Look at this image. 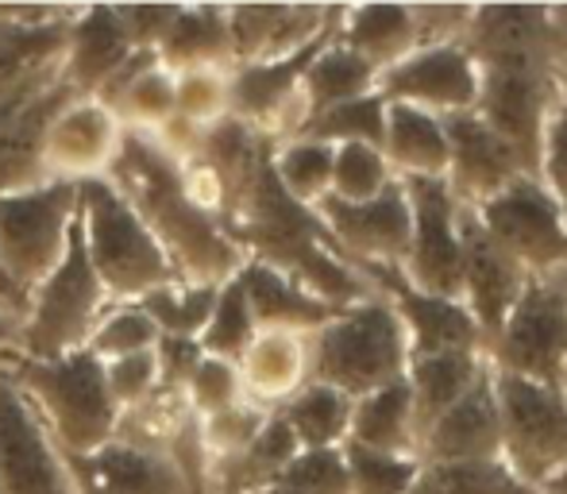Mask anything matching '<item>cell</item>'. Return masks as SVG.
Here are the masks:
<instances>
[{
  "instance_id": "7bdbcfd3",
  "label": "cell",
  "mask_w": 567,
  "mask_h": 494,
  "mask_svg": "<svg viewBox=\"0 0 567 494\" xmlns=\"http://www.w3.org/2000/svg\"><path fill=\"white\" fill-rule=\"evenodd\" d=\"M351 475V494H413L421 475L417 456H382L355 444H343Z\"/></svg>"
},
{
  "instance_id": "7dc6e473",
  "label": "cell",
  "mask_w": 567,
  "mask_h": 494,
  "mask_svg": "<svg viewBox=\"0 0 567 494\" xmlns=\"http://www.w3.org/2000/svg\"><path fill=\"white\" fill-rule=\"evenodd\" d=\"M101 368H105V387H109L113 405L120 410V418L132 413V410H140L155 390H163L155 348H151V352L124 356V360H109V363H101Z\"/></svg>"
},
{
  "instance_id": "30bf717a",
  "label": "cell",
  "mask_w": 567,
  "mask_h": 494,
  "mask_svg": "<svg viewBox=\"0 0 567 494\" xmlns=\"http://www.w3.org/2000/svg\"><path fill=\"white\" fill-rule=\"evenodd\" d=\"M475 217L494 236V244L529 278H548L567 270L564 217L553 197H548V189L533 174H522L517 182H509L498 197L478 205Z\"/></svg>"
},
{
  "instance_id": "52a82bcc",
  "label": "cell",
  "mask_w": 567,
  "mask_h": 494,
  "mask_svg": "<svg viewBox=\"0 0 567 494\" xmlns=\"http://www.w3.org/2000/svg\"><path fill=\"white\" fill-rule=\"evenodd\" d=\"M483 356L494 371L567 390V294L560 278H529Z\"/></svg>"
},
{
  "instance_id": "5bb4252c",
  "label": "cell",
  "mask_w": 567,
  "mask_h": 494,
  "mask_svg": "<svg viewBox=\"0 0 567 494\" xmlns=\"http://www.w3.org/2000/svg\"><path fill=\"white\" fill-rule=\"evenodd\" d=\"M402 321L410 337V356H436V352H483V332L471 321L463 301L433 298L410 286L402 267H379V263H359L351 267Z\"/></svg>"
},
{
  "instance_id": "f35d334b",
  "label": "cell",
  "mask_w": 567,
  "mask_h": 494,
  "mask_svg": "<svg viewBox=\"0 0 567 494\" xmlns=\"http://www.w3.org/2000/svg\"><path fill=\"white\" fill-rule=\"evenodd\" d=\"M255 332H259V325H255V317H251L244 286H239V278H228V282L220 286L217 306H213V317L202 329V337H197V344H202V352L213 356V360L239 363V356L251 348Z\"/></svg>"
},
{
  "instance_id": "8992f818",
  "label": "cell",
  "mask_w": 567,
  "mask_h": 494,
  "mask_svg": "<svg viewBox=\"0 0 567 494\" xmlns=\"http://www.w3.org/2000/svg\"><path fill=\"white\" fill-rule=\"evenodd\" d=\"M494 405H498L502 464L540 491L567 467V390L540 387L517 374L494 371Z\"/></svg>"
},
{
  "instance_id": "603a6c76",
  "label": "cell",
  "mask_w": 567,
  "mask_h": 494,
  "mask_svg": "<svg viewBox=\"0 0 567 494\" xmlns=\"http://www.w3.org/2000/svg\"><path fill=\"white\" fill-rule=\"evenodd\" d=\"M78 8L8 4L0 8V97L62 62Z\"/></svg>"
},
{
  "instance_id": "681fc988",
  "label": "cell",
  "mask_w": 567,
  "mask_h": 494,
  "mask_svg": "<svg viewBox=\"0 0 567 494\" xmlns=\"http://www.w3.org/2000/svg\"><path fill=\"white\" fill-rule=\"evenodd\" d=\"M413 20H417L421 47L460 43L463 28H467V20H471V4H413Z\"/></svg>"
},
{
  "instance_id": "484cf974",
  "label": "cell",
  "mask_w": 567,
  "mask_h": 494,
  "mask_svg": "<svg viewBox=\"0 0 567 494\" xmlns=\"http://www.w3.org/2000/svg\"><path fill=\"white\" fill-rule=\"evenodd\" d=\"M239 286L247 294V306L259 329H278V332H301L313 337L321 325H329L340 313L337 306L313 298L298 278H290L286 270L270 267L259 259H244L239 267Z\"/></svg>"
},
{
  "instance_id": "277c9868",
  "label": "cell",
  "mask_w": 567,
  "mask_h": 494,
  "mask_svg": "<svg viewBox=\"0 0 567 494\" xmlns=\"http://www.w3.org/2000/svg\"><path fill=\"white\" fill-rule=\"evenodd\" d=\"M78 220H82L90 267L113 306L140 301L163 286L182 282L155 236L143 228V220L135 217L132 205L116 194L109 178L78 182Z\"/></svg>"
},
{
  "instance_id": "f6af8a7d",
  "label": "cell",
  "mask_w": 567,
  "mask_h": 494,
  "mask_svg": "<svg viewBox=\"0 0 567 494\" xmlns=\"http://www.w3.org/2000/svg\"><path fill=\"white\" fill-rule=\"evenodd\" d=\"M278 483L298 494H351L348 456L343 449H301Z\"/></svg>"
},
{
  "instance_id": "7c38bea8",
  "label": "cell",
  "mask_w": 567,
  "mask_h": 494,
  "mask_svg": "<svg viewBox=\"0 0 567 494\" xmlns=\"http://www.w3.org/2000/svg\"><path fill=\"white\" fill-rule=\"evenodd\" d=\"M410 197V255L402 275L413 290L460 301V202L444 178H402Z\"/></svg>"
},
{
  "instance_id": "d4e9b609",
  "label": "cell",
  "mask_w": 567,
  "mask_h": 494,
  "mask_svg": "<svg viewBox=\"0 0 567 494\" xmlns=\"http://www.w3.org/2000/svg\"><path fill=\"white\" fill-rule=\"evenodd\" d=\"M132 54L135 47L127 39V28L120 20L116 4L78 8L59 70L78 97H97Z\"/></svg>"
},
{
  "instance_id": "2e32d148",
  "label": "cell",
  "mask_w": 567,
  "mask_h": 494,
  "mask_svg": "<svg viewBox=\"0 0 567 494\" xmlns=\"http://www.w3.org/2000/svg\"><path fill=\"white\" fill-rule=\"evenodd\" d=\"M525 282L529 275L494 244L475 209L460 205V301L483 332V348L502 329L514 301L522 298Z\"/></svg>"
},
{
  "instance_id": "680465c9",
  "label": "cell",
  "mask_w": 567,
  "mask_h": 494,
  "mask_svg": "<svg viewBox=\"0 0 567 494\" xmlns=\"http://www.w3.org/2000/svg\"><path fill=\"white\" fill-rule=\"evenodd\" d=\"M255 494H298V491L282 487V483H270V487H262V491H255Z\"/></svg>"
},
{
  "instance_id": "c3c4849f",
  "label": "cell",
  "mask_w": 567,
  "mask_h": 494,
  "mask_svg": "<svg viewBox=\"0 0 567 494\" xmlns=\"http://www.w3.org/2000/svg\"><path fill=\"white\" fill-rule=\"evenodd\" d=\"M537 182L548 189V197L556 202L567 228V113H556L553 124L545 132V147H540V166Z\"/></svg>"
},
{
  "instance_id": "b9f144b4",
  "label": "cell",
  "mask_w": 567,
  "mask_h": 494,
  "mask_svg": "<svg viewBox=\"0 0 567 494\" xmlns=\"http://www.w3.org/2000/svg\"><path fill=\"white\" fill-rule=\"evenodd\" d=\"M155 344H158V329L140 309V301H120V306H109V313L101 317L97 332L90 337L85 352H90L93 360L109 363V360H124V356H135V352H151Z\"/></svg>"
},
{
  "instance_id": "ba28073f",
  "label": "cell",
  "mask_w": 567,
  "mask_h": 494,
  "mask_svg": "<svg viewBox=\"0 0 567 494\" xmlns=\"http://www.w3.org/2000/svg\"><path fill=\"white\" fill-rule=\"evenodd\" d=\"M78 217V182L51 178L43 186L0 194V267L31 294L66 255Z\"/></svg>"
},
{
  "instance_id": "6da1fadb",
  "label": "cell",
  "mask_w": 567,
  "mask_h": 494,
  "mask_svg": "<svg viewBox=\"0 0 567 494\" xmlns=\"http://www.w3.org/2000/svg\"><path fill=\"white\" fill-rule=\"evenodd\" d=\"M101 178L113 182L116 194L132 205L182 282L220 286L239 275L247 255L225 233V225L197 205L182 158L171 155L158 140L124 132Z\"/></svg>"
},
{
  "instance_id": "db71d44e",
  "label": "cell",
  "mask_w": 567,
  "mask_h": 494,
  "mask_svg": "<svg viewBox=\"0 0 567 494\" xmlns=\"http://www.w3.org/2000/svg\"><path fill=\"white\" fill-rule=\"evenodd\" d=\"M548 20H553L556 59H560V66H567V4H548Z\"/></svg>"
},
{
  "instance_id": "9f6ffc18",
  "label": "cell",
  "mask_w": 567,
  "mask_h": 494,
  "mask_svg": "<svg viewBox=\"0 0 567 494\" xmlns=\"http://www.w3.org/2000/svg\"><path fill=\"white\" fill-rule=\"evenodd\" d=\"M540 494H567V467L556 475V480H548L545 487H540Z\"/></svg>"
},
{
  "instance_id": "ac0fdd59",
  "label": "cell",
  "mask_w": 567,
  "mask_h": 494,
  "mask_svg": "<svg viewBox=\"0 0 567 494\" xmlns=\"http://www.w3.org/2000/svg\"><path fill=\"white\" fill-rule=\"evenodd\" d=\"M343 4H231V66L278 62L306 51L340 23Z\"/></svg>"
},
{
  "instance_id": "f546056e",
  "label": "cell",
  "mask_w": 567,
  "mask_h": 494,
  "mask_svg": "<svg viewBox=\"0 0 567 494\" xmlns=\"http://www.w3.org/2000/svg\"><path fill=\"white\" fill-rule=\"evenodd\" d=\"M155 59L171 74L186 70H231V39H228V8L194 4L174 12Z\"/></svg>"
},
{
  "instance_id": "1f68e13d",
  "label": "cell",
  "mask_w": 567,
  "mask_h": 494,
  "mask_svg": "<svg viewBox=\"0 0 567 494\" xmlns=\"http://www.w3.org/2000/svg\"><path fill=\"white\" fill-rule=\"evenodd\" d=\"M348 444L382 452V456H417V418H413V398L405 379L367 398H355Z\"/></svg>"
},
{
  "instance_id": "5b68a950",
  "label": "cell",
  "mask_w": 567,
  "mask_h": 494,
  "mask_svg": "<svg viewBox=\"0 0 567 494\" xmlns=\"http://www.w3.org/2000/svg\"><path fill=\"white\" fill-rule=\"evenodd\" d=\"M109 294L90 267L82 240V220L74 217L62 263L28 294V313L16 329L12 356L20 360H62L90 348L101 317L109 313Z\"/></svg>"
},
{
  "instance_id": "60d3db41",
  "label": "cell",
  "mask_w": 567,
  "mask_h": 494,
  "mask_svg": "<svg viewBox=\"0 0 567 494\" xmlns=\"http://www.w3.org/2000/svg\"><path fill=\"white\" fill-rule=\"evenodd\" d=\"M228 116V70L174 74V124L205 132Z\"/></svg>"
},
{
  "instance_id": "bcb514c9",
  "label": "cell",
  "mask_w": 567,
  "mask_h": 494,
  "mask_svg": "<svg viewBox=\"0 0 567 494\" xmlns=\"http://www.w3.org/2000/svg\"><path fill=\"white\" fill-rule=\"evenodd\" d=\"M182 398H186V405L194 410V418H213V413L247 402L236 363L213 360V356H205V360L197 363V371L189 374V382L182 387Z\"/></svg>"
},
{
  "instance_id": "f5cc1de1",
  "label": "cell",
  "mask_w": 567,
  "mask_h": 494,
  "mask_svg": "<svg viewBox=\"0 0 567 494\" xmlns=\"http://www.w3.org/2000/svg\"><path fill=\"white\" fill-rule=\"evenodd\" d=\"M0 313L16 317V321H23V313H28V294L4 275V267H0Z\"/></svg>"
},
{
  "instance_id": "ffe728a7",
  "label": "cell",
  "mask_w": 567,
  "mask_h": 494,
  "mask_svg": "<svg viewBox=\"0 0 567 494\" xmlns=\"http://www.w3.org/2000/svg\"><path fill=\"white\" fill-rule=\"evenodd\" d=\"M124 127L97 97H74L59 116L43 143L47 178L90 182L101 178L113 163Z\"/></svg>"
},
{
  "instance_id": "7402d4cb",
  "label": "cell",
  "mask_w": 567,
  "mask_h": 494,
  "mask_svg": "<svg viewBox=\"0 0 567 494\" xmlns=\"http://www.w3.org/2000/svg\"><path fill=\"white\" fill-rule=\"evenodd\" d=\"M421 464H475V460H502L498 405H494L491 363L475 379V387L455 405L441 413L417 441Z\"/></svg>"
},
{
  "instance_id": "7a4b0ae2",
  "label": "cell",
  "mask_w": 567,
  "mask_h": 494,
  "mask_svg": "<svg viewBox=\"0 0 567 494\" xmlns=\"http://www.w3.org/2000/svg\"><path fill=\"white\" fill-rule=\"evenodd\" d=\"M0 360L20 382L23 398L66 460L93 456L116 436L120 410L109 398L105 368L90 352L62 356V360H20L4 352Z\"/></svg>"
},
{
  "instance_id": "6f0895ef",
  "label": "cell",
  "mask_w": 567,
  "mask_h": 494,
  "mask_svg": "<svg viewBox=\"0 0 567 494\" xmlns=\"http://www.w3.org/2000/svg\"><path fill=\"white\" fill-rule=\"evenodd\" d=\"M560 113H567V66H560Z\"/></svg>"
},
{
  "instance_id": "d6986e66",
  "label": "cell",
  "mask_w": 567,
  "mask_h": 494,
  "mask_svg": "<svg viewBox=\"0 0 567 494\" xmlns=\"http://www.w3.org/2000/svg\"><path fill=\"white\" fill-rule=\"evenodd\" d=\"M449 132V182L452 197L467 209H478L483 202L498 197L509 182L529 174L514 147L494 132L478 113H460L444 121Z\"/></svg>"
},
{
  "instance_id": "4316f807",
  "label": "cell",
  "mask_w": 567,
  "mask_h": 494,
  "mask_svg": "<svg viewBox=\"0 0 567 494\" xmlns=\"http://www.w3.org/2000/svg\"><path fill=\"white\" fill-rule=\"evenodd\" d=\"M244 398L259 410H278L309 382V337L259 329L236 363Z\"/></svg>"
},
{
  "instance_id": "91938a15",
  "label": "cell",
  "mask_w": 567,
  "mask_h": 494,
  "mask_svg": "<svg viewBox=\"0 0 567 494\" xmlns=\"http://www.w3.org/2000/svg\"><path fill=\"white\" fill-rule=\"evenodd\" d=\"M556 278H560V286H564V294H567V270H560Z\"/></svg>"
},
{
  "instance_id": "816d5d0a",
  "label": "cell",
  "mask_w": 567,
  "mask_h": 494,
  "mask_svg": "<svg viewBox=\"0 0 567 494\" xmlns=\"http://www.w3.org/2000/svg\"><path fill=\"white\" fill-rule=\"evenodd\" d=\"M155 356H158V379H163L166 390L186 387L189 374L197 371V363L205 360L202 344H197V340H182V337H158Z\"/></svg>"
},
{
  "instance_id": "e575fe53",
  "label": "cell",
  "mask_w": 567,
  "mask_h": 494,
  "mask_svg": "<svg viewBox=\"0 0 567 494\" xmlns=\"http://www.w3.org/2000/svg\"><path fill=\"white\" fill-rule=\"evenodd\" d=\"M332 158H337V147H329L321 140H306V135H293V140L275 143V151H270V174H275L278 189L290 202L313 209L332 189Z\"/></svg>"
},
{
  "instance_id": "836d02e7",
  "label": "cell",
  "mask_w": 567,
  "mask_h": 494,
  "mask_svg": "<svg viewBox=\"0 0 567 494\" xmlns=\"http://www.w3.org/2000/svg\"><path fill=\"white\" fill-rule=\"evenodd\" d=\"M351 410L355 402L348 394L324 387V382H306L275 413L286 421L298 449H343L351 433Z\"/></svg>"
},
{
  "instance_id": "74e56055",
  "label": "cell",
  "mask_w": 567,
  "mask_h": 494,
  "mask_svg": "<svg viewBox=\"0 0 567 494\" xmlns=\"http://www.w3.org/2000/svg\"><path fill=\"white\" fill-rule=\"evenodd\" d=\"M413 494H540L525 487L502 460L475 464H421Z\"/></svg>"
},
{
  "instance_id": "cb8c5ba5",
  "label": "cell",
  "mask_w": 567,
  "mask_h": 494,
  "mask_svg": "<svg viewBox=\"0 0 567 494\" xmlns=\"http://www.w3.org/2000/svg\"><path fill=\"white\" fill-rule=\"evenodd\" d=\"M82 494H194L174 460L127 436H113L93 456L70 460Z\"/></svg>"
},
{
  "instance_id": "8fae6325",
  "label": "cell",
  "mask_w": 567,
  "mask_h": 494,
  "mask_svg": "<svg viewBox=\"0 0 567 494\" xmlns=\"http://www.w3.org/2000/svg\"><path fill=\"white\" fill-rule=\"evenodd\" d=\"M0 494H82L20 382L0 360Z\"/></svg>"
},
{
  "instance_id": "ab89813d",
  "label": "cell",
  "mask_w": 567,
  "mask_h": 494,
  "mask_svg": "<svg viewBox=\"0 0 567 494\" xmlns=\"http://www.w3.org/2000/svg\"><path fill=\"white\" fill-rule=\"evenodd\" d=\"M394 182V171H390L382 147H371V143H340L337 158H332V189L329 197L337 202H371L382 189Z\"/></svg>"
},
{
  "instance_id": "4dcf8cb0",
  "label": "cell",
  "mask_w": 567,
  "mask_h": 494,
  "mask_svg": "<svg viewBox=\"0 0 567 494\" xmlns=\"http://www.w3.org/2000/svg\"><path fill=\"white\" fill-rule=\"evenodd\" d=\"M486 371L483 352H436V356H410L405 387L413 398V418H417V441L449 405L460 402L475 379Z\"/></svg>"
},
{
  "instance_id": "11a10c76",
  "label": "cell",
  "mask_w": 567,
  "mask_h": 494,
  "mask_svg": "<svg viewBox=\"0 0 567 494\" xmlns=\"http://www.w3.org/2000/svg\"><path fill=\"white\" fill-rule=\"evenodd\" d=\"M16 329H20V321H16V317H8V313H0V356L12 352V344H16Z\"/></svg>"
},
{
  "instance_id": "9a60e30c",
  "label": "cell",
  "mask_w": 567,
  "mask_h": 494,
  "mask_svg": "<svg viewBox=\"0 0 567 494\" xmlns=\"http://www.w3.org/2000/svg\"><path fill=\"white\" fill-rule=\"evenodd\" d=\"M379 93L390 105H410L433 113L441 121L460 113H475L478 70L463 43L421 47L410 59L379 74Z\"/></svg>"
},
{
  "instance_id": "e0dca14e",
  "label": "cell",
  "mask_w": 567,
  "mask_h": 494,
  "mask_svg": "<svg viewBox=\"0 0 567 494\" xmlns=\"http://www.w3.org/2000/svg\"><path fill=\"white\" fill-rule=\"evenodd\" d=\"M463 51L483 66H560L548 4H471Z\"/></svg>"
},
{
  "instance_id": "8d00e7d4",
  "label": "cell",
  "mask_w": 567,
  "mask_h": 494,
  "mask_svg": "<svg viewBox=\"0 0 567 494\" xmlns=\"http://www.w3.org/2000/svg\"><path fill=\"white\" fill-rule=\"evenodd\" d=\"M382 127H386V101H382V93H367V97L343 101V105H332L324 113L309 116L298 135L321 140L329 147H340V143L382 147Z\"/></svg>"
},
{
  "instance_id": "d590c367",
  "label": "cell",
  "mask_w": 567,
  "mask_h": 494,
  "mask_svg": "<svg viewBox=\"0 0 567 494\" xmlns=\"http://www.w3.org/2000/svg\"><path fill=\"white\" fill-rule=\"evenodd\" d=\"M225 286V282H220ZM220 286H205V282H171L163 290L140 298V309L155 321L158 337H182V340H197L202 329L209 325L213 306H217Z\"/></svg>"
},
{
  "instance_id": "44dd1931",
  "label": "cell",
  "mask_w": 567,
  "mask_h": 494,
  "mask_svg": "<svg viewBox=\"0 0 567 494\" xmlns=\"http://www.w3.org/2000/svg\"><path fill=\"white\" fill-rule=\"evenodd\" d=\"M78 93L66 85L62 70L35 85L28 97L20 101L12 116L0 127V194H16V189L43 186L47 166H43V143L51 132L54 116L74 101Z\"/></svg>"
},
{
  "instance_id": "f1b7e54d",
  "label": "cell",
  "mask_w": 567,
  "mask_h": 494,
  "mask_svg": "<svg viewBox=\"0 0 567 494\" xmlns=\"http://www.w3.org/2000/svg\"><path fill=\"white\" fill-rule=\"evenodd\" d=\"M382 155L394 178H444L449 174V132L433 113L386 101Z\"/></svg>"
},
{
  "instance_id": "f907efd6",
  "label": "cell",
  "mask_w": 567,
  "mask_h": 494,
  "mask_svg": "<svg viewBox=\"0 0 567 494\" xmlns=\"http://www.w3.org/2000/svg\"><path fill=\"white\" fill-rule=\"evenodd\" d=\"M135 51H158L166 28L174 23L178 4H116Z\"/></svg>"
},
{
  "instance_id": "3957f363",
  "label": "cell",
  "mask_w": 567,
  "mask_h": 494,
  "mask_svg": "<svg viewBox=\"0 0 567 494\" xmlns=\"http://www.w3.org/2000/svg\"><path fill=\"white\" fill-rule=\"evenodd\" d=\"M410 371V337L390 309L386 298L343 306L329 325L309 337V382L355 398H367L382 387H394Z\"/></svg>"
},
{
  "instance_id": "83f0119b",
  "label": "cell",
  "mask_w": 567,
  "mask_h": 494,
  "mask_svg": "<svg viewBox=\"0 0 567 494\" xmlns=\"http://www.w3.org/2000/svg\"><path fill=\"white\" fill-rule=\"evenodd\" d=\"M337 39L379 74L398 66L402 59H410L421 47L413 4H343Z\"/></svg>"
},
{
  "instance_id": "4fadbf2b",
  "label": "cell",
  "mask_w": 567,
  "mask_h": 494,
  "mask_svg": "<svg viewBox=\"0 0 567 494\" xmlns=\"http://www.w3.org/2000/svg\"><path fill=\"white\" fill-rule=\"evenodd\" d=\"M317 220L329 233L332 247L348 267L379 263V267H402L410 255V197L402 178H394L371 202H337L324 197L313 205Z\"/></svg>"
},
{
  "instance_id": "ee69618b",
  "label": "cell",
  "mask_w": 567,
  "mask_h": 494,
  "mask_svg": "<svg viewBox=\"0 0 567 494\" xmlns=\"http://www.w3.org/2000/svg\"><path fill=\"white\" fill-rule=\"evenodd\" d=\"M270 413L275 410H259V405H251V402H239V405H231V410L213 413V418H197V433H202V449H205V456H209V467L239 456V452L259 436V429L267 425ZM205 487H209V483H205Z\"/></svg>"
},
{
  "instance_id": "d6a6232c",
  "label": "cell",
  "mask_w": 567,
  "mask_h": 494,
  "mask_svg": "<svg viewBox=\"0 0 567 494\" xmlns=\"http://www.w3.org/2000/svg\"><path fill=\"white\" fill-rule=\"evenodd\" d=\"M367 93H379V70L367 66L355 51L340 43L337 35L313 54V62L306 66L301 78V105H306V121L332 105L343 101L367 97Z\"/></svg>"
},
{
  "instance_id": "9c48e42d",
  "label": "cell",
  "mask_w": 567,
  "mask_h": 494,
  "mask_svg": "<svg viewBox=\"0 0 567 494\" xmlns=\"http://www.w3.org/2000/svg\"><path fill=\"white\" fill-rule=\"evenodd\" d=\"M475 113L522 155L537 178L545 132L560 113V66H483Z\"/></svg>"
}]
</instances>
